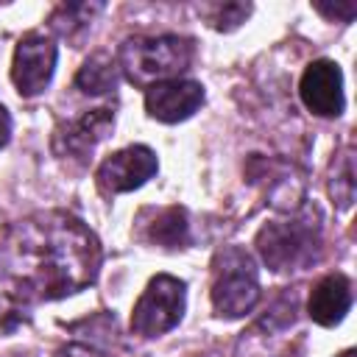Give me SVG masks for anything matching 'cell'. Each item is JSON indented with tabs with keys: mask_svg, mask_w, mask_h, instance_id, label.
I'll list each match as a JSON object with an SVG mask.
<instances>
[{
	"mask_svg": "<svg viewBox=\"0 0 357 357\" xmlns=\"http://www.w3.org/2000/svg\"><path fill=\"white\" fill-rule=\"evenodd\" d=\"M100 257V243L84 220L61 209L33 212L0 237V282L14 298L56 301L89 287Z\"/></svg>",
	"mask_w": 357,
	"mask_h": 357,
	"instance_id": "1",
	"label": "cell"
},
{
	"mask_svg": "<svg viewBox=\"0 0 357 357\" xmlns=\"http://www.w3.org/2000/svg\"><path fill=\"white\" fill-rule=\"evenodd\" d=\"M192 61V39L178 33L128 36L117 50V67L134 86H153L178 78Z\"/></svg>",
	"mask_w": 357,
	"mask_h": 357,
	"instance_id": "2",
	"label": "cell"
},
{
	"mask_svg": "<svg viewBox=\"0 0 357 357\" xmlns=\"http://www.w3.org/2000/svg\"><path fill=\"white\" fill-rule=\"evenodd\" d=\"M209 298L215 315L243 318L259 301V273L254 257L240 245H226L212 259Z\"/></svg>",
	"mask_w": 357,
	"mask_h": 357,
	"instance_id": "3",
	"label": "cell"
},
{
	"mask_svg": "<svg viewBox=\"0 0 357 357\" xmlns=\"http://www.w3.org/2000/svg\"><path fill=\"white\" fill-rule=\"evenodd\" d=\"M257 251L273 273L304 271L321 254V226L312 218L265 223L257 231Z\"/></svg>",
	"mask_w": 357,
	"mask_h": 357,
	"instance_id": "4",
	"label": "cell"
},
{
	"mask_svg": "<svg viewBox=\"0 0 357 357\" xmlns=\"http://www.w3.org/2000/svg\"><path fill=\"white\" fill-rule=\"evenodd\" d=\"M187 307V284L170 273L153 276L131 312V332L139 337H159L170 332Z\"/></svg>",
	"mask_w": 357,
	"mask_h": 357,
	"instance_id": "5",
	"label": "cell"
},
{
	"mask_svg": "<svg viewBox=\"0 0 357 357\" xmlns=\"http://www.w3.org/2000/svg\"><path fill=\"white\" fill-rule=\"evenodd\" d=\"M56 45L45 33H25L17 42L14 61H11V81L22 98H36L47 89L53 70H56Z\"/></svg>",
	"mask_w": 357,
	"mask_h": 357,
	"instance_id": "6",
	"label": "cell"
},
{
	"mask_svg": "<svg viewBox=\"0 0 357 357\" xmlns=\"http://www.w3.org/2000/svg\"><path fill=\"white\" fill-rule=\"evenodd\" d=\"M112 126H114V112L109 106L89 109L81 117H75L70 123H61L53 131V153L59 159L84 165L92 156L95 145L112 131Z\"/></svg>",
	"mask_w": 357,
	"mask_h": 357,
	"instance_id": "7",
	"label": "cell"
},
{
	"mask_svg": "<svg viewBox=\"0 0 357 357\" xmlns=\"http://www.w3.org/2000/svg\"><path fill=\"white\" fill-rule=\"evenodd\" d=\"M156 170H159V162L148 145H128V148L106 156L100 162L95 178L106 195H117V192H131V190L142 187L148 178H153Z\"/></svg>",
	"mask_w": 357,
	"mask_h": 357,
	"instance_id": "8",
	"label": "cell"
},
{
	"mask_svg": "<svg viewBox=\"0 0 357 357\" xmlns=\"http://www.w3.org/2000/svg\"><path fill=\"white\" fill-rule=\"evenodd\" d=\"M301 103L318 117H337L343 114V73L332 59H315L307 64L301 84H298Z\"/></svg>",
	"mask_w": 357,
	"mask_h": 357,
	"instance_id": "9",
	"label": "cell"
},
{
	"mask_svg": "<svg viewBox=\"0 0 357 357\" xmlns=\"http://www.w3.org/2000/svg\"><path fill=\"white\" fill-rule=\"evenodd\" d=\"M204 103V86L192 78H170L145 89V112L159 123H181Z\"/></svg>",
	"mask_w": 357,
	"mask_h": 357,
	"instance_id": "10",
	"label": "cell"
},
{
	"mask_svg": "<svg viewBox=\"0 0 357 357\" xmlns=\"http://www.w3.org/2000/svg\"><path fill=\"white\" fill-rule=\"evenodd\" d=\"M349 310H351V279L346 273H329L321 282H315L307 301V312L315 324L335 326L346 318Z\"/></svg>",
	"mask_w": 357,
	"mask_h": 357,
	"instance_id": "11",
	"label": "cell"
},
{
	"mask_svg": "<svg viewBox=\"0 0 357 357\" xmlns=\"http://www.w3.org/2000/svg\"><path fill=\"white\" fill-rule=\"evenodd\" d=\"M142 237L153 245L162 248H187L190 243V223H187V212L181 206H165L159 209L151 223H145Z\"/></svg>",
	"mask_w": 357,
	"mask_h": 357,
	"instance_id": "12",
	"label": "cell"
},
{
	"mask_svg": "<svg viewBox=\"0 0 357 357\" xmlns=\"http://www.w3.org/2000/svg\"><path fill=\"white\" fill-rule=\"evenodd\" d=\"M120 84V67L117 59H112L109 53H92L75 73V86L84 95H106L114 92Z\"/></svg>",
	"mask_w": 357,
	"mask_h": 357,
	"instance_id": "13",
	"label": "cell"
},
{
	"mask_svg": "<svg viewBox=\"0 0 357 357\" xmlns=\"http://www.w3.org/2000/svg\"><path fill=\"white\" fill-rule=\"evenodd\" d=\"M100 11H103V3H61L47 22H50V31L59 33L61 39L78 42L89 31L95 14Z\"/></svg>",
	"mask_w": 357,
	"mask_h": 357,
	"instance_id": "14",
	"label": "cell"
},
{
	"mask_svg": "<svg viewBox=\"0 0 357 357\" xmlns=\"http://www.w3.org/2000/svg\"><path fill=\"white\" fill-rule=\"evenodd\" d=\"M329 192L337 201L340 209H349L354 201V165H351V153H343L340 159V170L335 167V176L329 181Z\"/></svg>",
	"mask_w": 357,
	"mask_h": 357,
	"instance_id": "15",
	"label": "cell"
},
{
	"mask_svg": "<svg viewBox=\"0 0 357 357\" xmlns=\"http://www.w3.org/2000/svg\"><path fill=\"white\" fill-rule=\"evenodd\" d=\"M251 14V6L248 3H226L218 8V14L212 17V25L218 31H234L240 22H245V17Z\"/></svg>",
	"mask_w": 357,
	"mask_h": 357,
	"instance_id": "16",
	"label": "cell"
},
{
	"mask_svg": "<svg viewBox=\"0 0 357 357\" xmlns=\"http://www.w3.org/2000/svg\"><path fill=\"white\" fill-rule=\"evenodd\" d=\"M22 318H25V315H22L20 298H14L11 293H8V296H0V332L14 329Z\"/></svg>",
	"mask_w": 357,
	"mask_h": 357,
	"instance_id": "17",
	"label": "cell"
},
{
	"mask_svg": "<svg viewBox=\"0 0 357 357\" xmlns=\"http://www.w3.org/2000/svg\"><path fill=\"white\" fill-rule=\"evenodd\" d=\"M315 8H318L324 17H329V20H340V22H351V17H354V11H357L354 0H346V3H340V6H324V3H318Z\"/></svg>",
	"mask_w": 357,
	"mask_h": 357,
	"instance_id": "18",
	"label": "cell"
},
{
	"mask_svg": "<svg viewBox=\"0 0 357 357\" xmlns=\"http://www.w3.org/2000/svg\"><path fill=\"white\" fill-rule=\"evenodd\" d=\"M56 357H109V354L89 343H67L56 351Z\"/></svg>",
	"mask_w": 357,
	"mask_h": 357,
	"instance_id": "19",
	"label": "cell"
},
{
	"mask_svg": "<svg viewBox=\"0 0 357 357\" xmlns=\"http://www.w3.org/2000/svg\"><path fill=\"white\" fill-rule=\"evenodd\" d=\"M8 139H11V114H8V109L0 103V148H6Z\"/></svg>",
	"mask_w": 357,
	"mask_h": 357,
	"instance_id": "20",
	"label": "cell"
},
{
	"mask_svg": "<svg viewBox=\"0 0 357 357\" xmlns=\"http://www.w3.org/2000/svg\"><path fill=\"white\" fill-rule=\"evenodd\" d=\"M337 357H357V354H354V349H346V351H340Z\"/></svg>",
	"mask_w": 357,
	"mask_h": 357,
	"instance_id": "21",
	"label": "cell"
}]
</instances>
